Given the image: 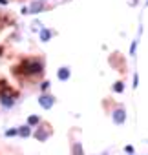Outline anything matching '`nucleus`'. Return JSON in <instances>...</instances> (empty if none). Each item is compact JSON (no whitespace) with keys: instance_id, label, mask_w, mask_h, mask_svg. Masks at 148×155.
I'll use <instances>...</instances> for the list:
<instances>
[{"instance_id":"nucleus-10","label":"nucleus","mask_w":148,"mask_h":155,"mask_svg":"<svg viewBox=\"0 0 148 155\" xmlns=\"http://www.w3.org/2000/svg\"><path fill=\"white\" fill-rule=\"evenodd\" d=\"M113 90H115V91H123V84H121V82H117V86H115Z\"/></svg>"},{"instance_id":"nucleus-5","label":"nucleus","mask_w":148,"mask_h":155,"mask_svg":"<svg viewBox=\"0 0 148 155\" xmlns=\"http://www.w3.org/2000/svg\"><path fill=\"white\" fill-rule=\"evenodd\" d=\"M35 137H37L39 140H46V139L49 137V131H42V130H39V131L35 133Z\"/></svg>"},{"instance_id":"nucleus-1","label":"nucleus","mask_w":148,"mask_h":155,"mask_svg":"<svg viewBox=\"0 0 148 155\" xmlns=\"http://www.w3.org/2000/svg\"><path fill=\"white\" fill-rule=\"evenodd\" d=\"M124 119H126L124 110H123V108H117V110L113 111V122H115V124H123V122H124Z\"/></svg>"},{"instance_id":"nucleus-2","label":"nucleus","mask_w":148,"mask_h":155,"mask_svg":"<svg viewBox=\"0 0 148 155\" xmlns=\"http://www.w3.org/2000/svg\"><path fill=\"white\" fill-rule=\"evenodd\" d=\"M53 102H55V101H53V97H49V95H44V97H40V101H39V104H40L42 108H46V110L51 108Z\"/></svg>"},{"instance_id":"nucleus-7","label":"nucleus","mask_w":148,"mask_h":155,"mask_svg":"<svg viewBox=\"0 0 148 155\" xmlns=\"http://www.w3.org/2000/svg\"><path fill=\"white\" fill-rule=\"evenodd\" d=\"M68 75H69V71H68L66 68H62V69H60V73H59V77H60L62 81H66V79H68Z\"/></svg>"},{"instance_id":"nucleus-3","label":"nucleus","mask_w":148,"mask_h":155,"mask_svg":"<svg viewBox=\"0 0 148 155\" xmlns=\"http://www.w3.org/2000/svg\"><path fill=\"white\" fill-rule=\"evenodd\" d=\"M71 155H84V150H82L81 142H75V144L71 146Z\"/></svg>"},{"instance_id":"nucleus-9","label":"nucleus","mask_w":148,"mask_h":155,"mask_svg":"<svg viewBox=\"0 0 148 155\" xmlns=\"http://www.w3.org/2000/svg\"><path fill=\"white\" fill-rule=\"evenodd\" d=\"M13 135H18V130H8L6 131V137H13Z\"/></svg>"},{"instance_id":"nucleus-4","label":"nucleus","mask_w":148,"mask_h":155,"mask_svg":"<svg viewBox=\"0 0 148 155\" xmlns=\"http://www.w3.org/2000/svg\"><path fill=\"white\" fill-rule=\"evenodd\" d=\"M18 135H20V137H29V135H31V130H29V126H22V128L18 130Z\"/></svg>"},{"instance_id":"nucleus-8","label":"nucleus","mask_w":148,"mask_h":155,"mask_svg":"<svg viewBox=\"0 0 148 155\" xmlns=\"http://www.w3.org/2000/svg\"><path fill=\"white\" fill-rule=\"evenodd\" d=\"M124 151H126L128 155H133V153H135V150H133V146H130V144H128V146H124Z\"/></svg>"},{"instance_id":"nucleus-6","label":"nucleus","mask_w":148,"mask_h":155,"mask_svg":"<svg viewBox=\"0 0 148 155\" xmlns=\"http://www.w3.org/2000/svg\"><path fill=\"white\" fill-rule=\"evenodd\" d=\"M39 122H40V119H39V117H35V115L28 119V126H37Z\"/></svg>"}]
</instances>
